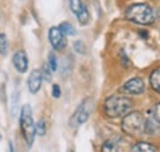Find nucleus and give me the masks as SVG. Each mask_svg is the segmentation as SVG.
<instances>
[{
	"instance_id": "f257e3e1",
	"label": "nucleus",
	"mask_w": 160,
	"mask_h": 152,
	"mask_svg": "<svg viewBox=\"0 0 160 152\" xmlns=\"http://www.w3.org/2000/svg\"><path fill=\"white\" fill-rule=\"evenodd\" d=\"M133 106L131 98L123 95H112L106 98L103 103V112L108 118H121L128 113Z\"/></svg>"
},
{
	"instance_id": "f03ea898",
	"label": "nucleus",
	"mask_w": 160,
	"mask_h": 152,
	"mask_svg": "<svg viewBox=\"0 0 160 152\" xmlns=\"http://www.w3.org/2000/svg\"><path fill=\"white\" fill-rule=\"evenodd\" d=\"M126 19L138 25H152L155 21L154 10L145 2H137L129 5L124 11Z\"/></svg>"
},
{
	"instance_id": "7ed1b4c3",
	"label": "nucleus",
	"mask_w": 160,
	"mask_h": 152,
	"mask_svg": "<svg viewBox=\"0 0 160 152\" xmlns=\"http://www.w3.org/2000/svg\"><path fill=\"white\" fill-rule=\"evenodd\" d=\"M145 116L140 112H131L123 115L122 131L129 136H140L145 134Z\"/></svg>"
},
{
	"instance_id": "20e7f679",
	"label": "nucleus",
	"mask_w": 160,
	"mask_h": 152,
	"mask_svg": "<svg viewBox=\"0 0 160 152\" xmlns=\"http://www.w3.org/2000/svg\"><path fill=\"white\" fill-rule=\"evenodd\" d=\"M20 128L26 144L28 145V147H31L36 137V125L32 118V108L30 104H25L21 109Z\"/></svg>"
},
{
	"instance_id": "39448f33",
	"label": "nucleus",
	"mask_w": 160,
	"mask_h": 152,
	"mask_svg": "<svg viewBox=\"0 0 160 152\" xmlns=\"http://www.w3.org/2000/svg\"><path fill=\"white\" fill-rule=\"evenodd\" d=\"M92 107H94V101L91 97H88L85 98L79 106L78 108L75 109V112L73 113V115L70 116L69 119V125L72 128H78L80 125H82L90 116L91 111H92Z\"/></svg>"
},
{
	"instance_id": "423d86ee",
	"label": "nucleus",
	"mask_w": 160,
	"mask_h": 152,
	"mask_svg": "<svg viewBox=\"0 0 160 152\" xmlns=\"http://www.w3.org/2000/svg\"><path fill=\"white\" fill-rule=\"evenodd\" d=\"M48 38L51 42V45L53 47L54 50H62L65 48L67 45V39H65V35L60 31L59 27H51L49 32H48Z\"/></svg>"
},
{
	"instance_id": "0eeeda50",
	"label": "nucleus",
	"mask_w": 160,
	"mask_h": 152,
	"mask_svg": "<svg viewBox=\"0 0 160 152\" xmlns=\"http://www.w3.org/2000/svg\"><path fill=\"white\" fill-rule=\"evenodd\" d=\"M122 90L128 95L139 96L145 91V83L140 77H132L127 82H124Z\"/></svg>"
},
{
	"instance_id": "6e6552de",
	"label": "nucleus",
	"mask_w": 160,
	"mask_h": 152,
	"mask_svg": "<svg viewBox=\"0 0 160 152\" xmlns=\"http://www.w3.org/2000/svg\"><path fill=\"white\" fill-rule=\"evenodd\" d=\"M12 64H14V68L20 74H25L28 69V59H27L26 52L25 50H18L12 57Z\"/></svg>"
},
{
	"instance_id": "1a4fd4ad",
	"label": "nucleus",
	"mask_w": 160,
	"mask_h": 152,
	"mask_svg": "<svg viewBox=\"0 0 160 152\" xmlns=\"http://www.w3.org/2000/svg\"><path fill=\"white\" fill-rule=\"evenodd\" d=\"M42 73L41 70L36 69L33 70L30 76H28V80H27V87H28V91L32 93V95H36L41 88V85H42Z\"/></svg>"
},
{
	"instance_id": "9d476101",
	"label": "nucleus",
	"mask_w": 160,
	"mask_h": 152,
	"mask_svg": "<svg viewBox=\"0 0 160 152\" xmlns=\"http://www.w3.org/2000/svg\"><path fill=\"white\" fill-rule=\"evenodd\" d=\"M160 133V124L153 118H147L145 119V134L147 135H157Z\"/></svg>"
},
{
	"instance_id": "9b49d317",
	"label": "nucleus",
	"mask_w": 160,
	"mask_h": 152,
	"mask_svg": "<svg viewBox=\"0 0 160 152\" xmlns=\"http://www.w3.org/2000/svg\"><path fill=\"white\" fill-rule=\"evenodd\" d=\"M149 82H150L152 88H153L155 92L160 93V68H158V69H155V70L152 71L150 77H149Z\"/></svg>"
},
{
	"instance_id": "f8f14e48",
	"label": "nucleus",
	"mask_w": 160,
	"mask_h": 152,
	"mask_svg": "<svg viewBox=\"0 0 160 152\" xmlns=\"http://www.w3.org/2000/svg\"><path fill=\"white\" fill-rule=\"evenodd\" d=\"M132 151L137 152H144V151H158V147L152 145L150 142H145V141H140L137 142L132 146Z\"/></svg>"
},
{
	"instance_id": "ddd939ff",
	"label": "nucleus",
	"mask_w": 160,
	"mask_h": 152,
	"mask_svg": "<svg viewBox=\"0 0 160 152\" xmlns=\"http://www.w3.org/2000/svg\"><path fill=\"white\" fill-rule=\"evenodd\" d=\"M59 28L65 36H75L77 35V31H75L74 26H72L69 22H62Z\"/></svg>"
},
{
	"instance_id": "4468645a",
	"label": "nucleus",
	"mask_w": 160,
	"mask_h": 152,
	"mask_svg": "<svg viewBox=\"0 0 160 152\" xmlns=\"http://www.w3.org/2000/svg\"><path fill=\"white\" fill-rule=\"evenodd\" d=\"M69 6H70V10L77 15L84 9L85 4L81 0H69Z\"/></svg>"
},
{
	"instance_id": "2eb2a0df",
	"label": "nucleus",
	"mask_w": 160,
	"mask_h": 152,
	"mask_svg": "<svg viewBox=\"0 0 160 152\" xmlns=\"http://www.w3.org/2000/svg\"><path fill=\"white\" fill-rule=\"evenodd\" d=\"M9 50V42L5 33H0V54L6 55Z\"/></svg>"
},
{
	"instance_id": "dca6fc26",
	"label": "nucleus",
	"mask_w": 160,
	"mask_h": 152,
	"mask_svg": "<svg viewBox=\"0 0 160 152\" xmlns=\"http://www.w3.org/2000/svg\"><path fill=\"white\" fill-rule=\"evenodd\" d=\"M47 65L49 66V69L53 71H57L58 70V60H57V57L53 52H51L48 54V59H47Z\"/></svg>"
},
{
	"instance_id": "f3484780",
	"label": "nucleus",
	"mask_w": 160,
	"mask_h": 152,
	"mask_svg": "<svg viewBox=\"0 0 160 152\" xmlns=\"http://www.w3.org/2000/svg\"><path fill=\"white\" fill-rule=\"evenodd\" d=\"M118 147H117V144L113 142L112 140H107L103 142L102 147H101V151H117Z\"/></svg>"
},
{
	"instance_id": "a211bd4d",
	"label": "nucleus",
	"mask_w": 160,
	"mask_h": 152,
	"mask_svg": "<svg viewBox=\"0 0 160 152\" xmlns=\"http://www.w3.org/2000/svg\"><path fill=\"white\" fill-rule=\"evenodd\" d=\"M47 131V125H46V121L43 119H41L37 121L36 124V134H38L40 136H44Z\"/></svg>"
},
{
	"instance_id": "6ab92c4d",
	"label": "nucleus",
	"mask_w": 160,
	"mask_h": 152,
	"mask_svg": "<svg viewBox=\"0 0 160 152\" xmlns=\"http://www.w3.org/2000/svg\"><path fill=\"white\" fill-rule=\"evenodd\" d=\"M74 50L78 54H85L86 53V47H85V44H84L82 40H77L74 43Z\"/></svg>"
},
{
	"instance_id": "aec40b11",
	"label": "nucleus",
	"mask_w": 160,
	"mask_h": 152,
	"mask_svg": "<svg viewBox=\"0 0 160 152\" xmlns=\"http://www.w3.org/2000/svg\"><path fill=\"white\" fill-rule=\"evenodd\" d=\"M41 73H42V77H43L46 81H51V78H52V70L49 69V66L47 65V63L44 64L43 70H42Z\"/></svg>"
},
{
	"instance_id": "412c9836",
	"label": "nucleus",
	"mask_w": 160,
	"mask_h": 152,
	"mask_svg": "<svg viewBox=\"0 0 160 152\" xmlns=\"http://www.w3.org/2000/svg\"><path fill=\"white\" fill-rule=\"evenodd\" d=\"M152 116L160 124V102L154 104L153 111H152Z\"/></svg>"
},
{
	"instance_id": "4be33fe9",
	"label": "nucleus",
	"mask_w": 160,
	"mask_h": 152,
	"mask_svg": "<svg viewBox=\"0 0 160 152\" xmlns=\"http://www.w3.org/2000/svg\"><path fill=\"white\" fill-rule=\"evenodd\" d=\"M60 95H62V91H60L59 85L54 83V85L52 86V96H53L54 98H59Z\"/></svg>"
},
{
	"instance_id": "5701e85b",
	"label": "nucleus",
	"mask_w": 160,
	"mask_h": 152,
	"mask_svg": "<svg viewBox=\"0 0 160 152\" xmlns=\"http://www.w3.org/2000/svg\"><path fill=\"white\" fill-rule=\"evenodd\" d=\"M159 19H160V9H159Z\"/></svg>"
}]
</instances>
